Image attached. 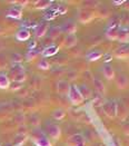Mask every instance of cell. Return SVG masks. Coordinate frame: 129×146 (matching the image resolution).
<instances>
[{"mask_svg": "<svg viewBox=\"0 0 129 146\" xmlns=\"http://www.w3.org/2000/svg\"><path fill=\"white\" fill-rule=\"evenodd\" d=\"M68 96L70 102L73 105H80L82 102H83V97L81 96L79 89H78V86L76 85H71L69 87V92H68Z\"/></svg>", "mask_w": 129, "mask_h": 146, "instance_id": "cell-1", "label": "cell"}, {"mask_svg": "<svg viewBox=\"0 0 129 146\" xmlns=\"http://www.w3.org/2000/svg\"><path fill=\"white\" fill-rule=\"evenodd\" d=\"M105 114L109 117H115L118 113V104L116 100H107L103 105Z\"/></svg>", "mask_w": 129, "mask_h": 146, "instance_id": "cell-2", "label": "cell"}, {"mask_svg": "<svg viewBox=\"0 0 129 146\" xmlns=\"http://www.w3.org/2000/svg\"><path fill=\"white\" fill-rule=\"evenodd\" d=\"M34 138H35V143L37 146H52L50 141L46 137V135L40 131H35L34 132Z\"/></svg>", "mask_w": 129, "mask_h": 146, "instance_id": "cell-3", "label": "cell"}, {"mask_svg": "<svg viewBox=\"0 0 129 146\" xmlns=\"http://www.w3.org/2000/svg\"><path fill=\"white\" fill-rule=\"evenodd\" d=\"M119 23L118 21H115L112 24H110L108 26L107 30H106V36L108 37L109 39H116L117 38V33L119 30Z\"/></svg>", "mask_w": 129, "mask_h": 146, "instance_id": "cell-4", "label": "cell"}, {"mask_svg": "<svg viewBox=\"0 0 129 146\" xmlns=\"http://www.w3.org/2000/svg\"><path fill=\"white\" fill-rule=\"evenodd\" d=\"M47 131L48 134L50 135L52 138H55V139H58L59 137H60V135H61V129H60V127H59L58 125H56V124L49 123L47 125Z\"/></svg>", "mask_w": 129, "mask_h": 146, "instance_id": "cell-5", "label": "cell"}, {"mask_svg": "<svg viewBox=\"0 0 129 146\" xmlns=\"http://www.w3.org/2000/svg\"><path fill=\"white\" fill-rule=\"evenodd\" d=\"M61 30H62L64 33H67L68 35H71V34H75V33H76L77 26L75 24V21L68 20V21H66L65 24L61 26Z\"/></svg>", "mask_w": 129, "mask_h": 146, "instance_id": "cell-6", "label": "cell"}, {"mask_svg": "<svg viewBox=\"0 0 129 146\" xmlns=\"http://www.w3.org/2000/svg\"><path fill=\"white\" fill-rule=\"evenodd\" d=\"M116 39L119 40L120 42H129V36H128L127 28L120 27L117 33V38H116Z\"/></svg>", "mask_w": 129, "mask_h": 146, "instance_id": "cell-7", "label": "cell"}, {"mask_svg": "<svg viewBox=\"0 0 129 146\" xmlns=\"http://www.w3.org/2000/svg\"><path fill=\"white\" fill-rule=\"evenodd\" d=\"M103 73H104V76L109 80L115 78V70H114L112 66L109 65V64H106L105 66L103 67Z\"/></svg>", "mask_w": 129, "mask_h": 146, "instance_id": "cell-8", "label": "cell"}, {"mask_svg": "<svg viewBox=\"0 0 129 146\" xmlns=\"http://www.w3.org/2000/svg\"><path fill=\"white\" fill-rule=\"evenodd\" d=\"M16 38L18 40H20V41H26V40H28L30 38V31L28 29H26V28H21V29H19L17 31Z\"/></svg>", "mask_w": 129, "mask_h": 146, "instance_id": "cell-9", "label": "cell"}, {"mask_svg": "<svg viewBox=\"0 0 129 146\" xmlns=\"http://www.w3.org/2000/svg\"><path fill=\"white\" fill-rule=\"evenodd\" d=\"M22 16V10L18 7H13V8H10L8 12H7V17L9 18H13V19H20Z\"/></svg>", "mask_w": 129, "mask_h": 146, "instance_id": "cell-10", "label": "cell"}, {"mask_svg": "<svg viewBox=\"0 0 129 146\" xmlns=\"http://www.w3.org/2000/svg\"><path fill=\"white\" fill-rule=\"evenodd\" d=\"M48 30V25L47 24H39L37 25V27L35 28V35L38 38H41L46 35Z\"/></svg>", "mask_w": 129, "mask_h": 146, "instance_id": "cell-11", "label": "cell"}, {"mask_svg": "<svg viewBox=\"0 0 129 146\" xmlns=\"http://www.w3.org/2000/svg\"><path fill=\"white\" fill-rule=\"evenodd\" d=\"M71 144L73 146H85V141L83 137L80 134H75L71 136V138L69 139Z\"/></svg>", "mask_w": 129, "mask_h": 146, "instance_id": "cell-12", "label": "cell"}, {"mask_svg": "<svg viewBox=\"0 0 129 146\" xmlns=\"http://www.w3.org/2000/svg\"><path fill=\"white\" fill-rule=\"evenodd\" d=\"M69 87H70V85L68 84L67 80H59L58 85H57L58 92L60 93V94H62V95L68 94V92H69Z\"/></svg>", "mask_w": 129, "mask_h": 146, "instance_id": "cell-13", "label": "cell"}, {"mask_svg": "<svg viewBox=\"0 0 129 146\" xmlns=\"http://www.w3.org/2000/svg\"><path fill=\"white\" fill-rule=\"evenodd\" d=\"M58 51H59L58 46H56V45H51V46L47 47V48L42 51V56H44V57H50V56L56 55Z\"/></svg>", "mask_w": 129, "mask_h": 146, "instance_id": "cell-14", "label": "cell"}, {"mask_svg": "<svg viewBox=\"0 0 129 146\" xmlns=\"http://www.w3.org/2000/svg\"><path fill=\"white\" fill-rule=\"evenodd\" d=\"M117 86L120 89H125L127 86H129V79L125 75H119L117 77Z\"/></svg>", "mask_w": 129, "mask_h": 146, "instance_id": "cell-15", "label": "cell"}, {"mask_svg": "<svg viewBox=\"0 0 129 146\" xmlns=\"http://www.w3.org/2000/svg\"><path fill=\"white\" fill-rule=\"evenodd\" d=\"M76 44H77V37H76L75 34H71V35H67L66 36V38H65V46L67 48L73 47Z\"/></svg>", "mask_w": 129, "mask_h": 146, "instance_id": "cell-16", "label": "cell"}, {"mask_svg": "<svg viewBox=\"0 0 129 146\" xmlns=\"http://www.w3.org/2000/svg\"><path fill=\"white\" fill-rule=\"evenodd\" d=\"M94 86H95V88H96V90H97L99 94L104 95V94L106 93L105 84L103 83V80H101V79H99V78H95L94 79Z\"/></svg>", "mask_w": 129, "mask_h": 146, "instance_id": "cell-17", "label": "cell"}, {"mask_svg": "<svg viewBox=\"0 0 129 146\" xmlns=\"http://www.w3.org/2000/svg\"><path fill=\"white\" fill-rule=\"evenodd\" d=\"M10 86L9 77L3 73H0V89H7Z\"/></svg>", "mask_w": 129, "mask_h": 146, "instance_id": "cell-18", "label": "cell"}, {"mask_svg": "<svg viewBox=\"0 0 129 146\" xmlns=\"http://www.w3.org/2000/svg\"><path fill=\"white\" fill-rule=\"evenodd\" d=\"M78 89H79V92H80V94H81V96L85 98H89L91 96V90H90V88H88V86L85 85V84H82L78 87Z\"/></svg>", "mask_w": 129, "mask_h": 146, "instance_id": "cell-19", "label": "cell"}, {"mask_svg": "<svg viewBox=\"0 0 129 146\" xmlns=\"http://www.w3.org/2000/svg\"><path fill=\"white\" fill-rule=\"evenodd\" d=\"M66 116V111L62 110V108H57V110H55L52 111V117L55 118V119H62L64 117Z\"/></svg>", "mask_w": 129, "mask_h": 146, "instance_id": "cell-20", "label": "cell"}, {"mask_svg": "<svg viewBox=\"0 0 129 146\" xmlns=\"http://www.w3.org/2000/svg\"><path fill=\"white\" fill-rule=\"evenodd\" d=\"M101 56H103L101 51H93V52H90V54L87 56V59L89 61H97L98 59L101 58Z\"/></svg>", "mask_w": 129, "mask_h": 146, "instance_id": "cell-21", "label": "cell"}, {"mask_svg": "<svg viewBox=\"0 0 129 146\" xmlns=\"http://www.w3.org/2000/svg\"><path fill=\"white\" fill-rule=\"evenodd\" d=\"M51 3H52L51 1H42V0H40V1L35 2V7L37 9H47V8H49V6Z\"/></svg>", "mask_w": 129, "mask_h": 146, "instance_id": "cell-22", "label": "cell"}, {"mask_svg": "<svg viewBox=\"0 0 129 146\" xmlns=\"http://www.w3.org/2000/svg\"><path fill=\"white\" fill-rule=\"evenodd\" d=\"M12 79H13L15 83H20V84H21V83H24V80H26V73L22 72V73L18 74V75L13 76Z\"/></svg>", "mask_w": 129, "mask_h": 146, "instance_id": "cell-23", "label": "cell"}, {"mask_svg": "<svg viewBox=\"0 0 129 146\" xmlns=\"http://www.w3.org/2000/svg\"><path fill=\"white\" fill-rule=\"evenodd\" d=\"M22 72H24V68H22L20 65H15V66L11 68L12 77H13V76H16V75H18V74L22 73Z\"/></svg>", "mask_w": 129, "mask_h": 146, "instance_id": "cell-24", "label": "cell"}, {"mask_svg": "<svg viewBox=\"0 0 129 146\" xmlns=\"http://www.w3.org/2000/svg\"><path fill=\"white\" fill-rule=\"evenodd\" d=\"M49 67H50L49 62H48L47 60H45V59L40 60L39 61V64H38V68H39V69H41V70H48V69H49Z\"/></svg>", "mask_w": 129, "mask_h": 146, "instance_id": "cell-25", "label": "cell"}, {"mask_svg": "<svg viewBox=\"0 0 129 146\" xmlns=\"http://www.w3.org/2000/svg\"><path fill=\"white\" fill-rule=\"evenodd\" d=\"M12 61H13V62H16V64L21 62V56H20L19 54H17V52L12 54Z\"/></svg>", "mask_w": 129, "mask_h": 146, "instance_id": "cell-26", "label": "cell"}, {"mask_svg": "<svg viewBox=\"0 0 129 146\" xmlns=\"http://www.w3.org/2000/svg\"><path fill=\"white\" fill-rule=\"evenodd\" d=\"M36 56H37V51H36V50H30V51L27 54V59H28V60H32L34 58H36Z\"/></svg>", "mask_w": 129, "mask_h": 146, "instance_id": "cell-27", "label": "cell"}, {"mask_svg": "<svg viewBox=\"0 0 129 146\" xmlns=\"http://www.w3.org/2000/svg\"><path fill=\"white\" fill-rule=\"evenodd\" d=\"M21 87V84L20 83H12V84H10V86H9V88H11V89H13V90H16V89H19Z\"/></svg>", "mask_w": 129, "mask_h": 146, "instance_id": "cell-28", "label": "cell"}, {"mask_svg": "<svg viewBox=\"0 0 129 146\" xmlns=\"http://www.w3.org/2000/svg\"><path fill=\"white\" fill-rule=\"evenodd\" d=\"M66 11H67V8L65 6H60V7L57 8V12L58 13H65Z\"/></svg>", "mask_w": 129, "mask_h": 146, "instance_id": "cell-29", "label": "cell"}, {"mask_svg": "<svg viewBox=\"0 0 129 146\" xmlns=\"http://www.w3.org/2000/svg\"><path fill=\"white\" fill-rule=\"evenodd\" d=\"M35 46H36V41L34 40V41H31V44L29 45V48H30V50H32V48H34Z\"/></svg>", "mask_w": 129, "mask_h": 146, "instance_id": "cell-30", "label": "cell"}, {"mask_svg": "<svg viewBox=\"0 0 129 146\" xmlns=\"http://www.w3.org/2000/svg\"><path fill=\"white\" fill-rule=\"evenodd\" d=\"M109 60H111V56H110V55H107L105 58V62H108Z\"/></svg>", "mask_w": 129, "mask_h": 146, "instance_id": "cell-31", "label": "cell"}, {"mask_svg": "<svg viewBox=\"0 0 129 146\" xmlns=\"http://www.w3.org/2000/svg\"><path fill=\"white\" fill-rule=\"evenodd\" d=\"M124 2H125V1H115L114 3H115V5H121V3H124Z\"/></svg>", "mask_w": 129, "mask_h": 146, "instance_id": "cell-32", "label": "cell"}, {"mask_svg": "<svg viewBox=\"0 0 129 146\" xmlns=\"http://www.w3.org/2000/svg\"><path fill=\"white\" fill-rule=\"evenodd\" d=\"M127 9H129V1L127 2Z\"/></svg>", "mask_w": 129, "mask_h": 146, "instance_id": "cell-33", "label": "cell"}, {"mask_svg": "<svg viewBox=\"0 0 129 146\" xmlns=\"http://www.w3.org/2000/svg\"><path fill=\"white\" fill-rule=\"evenodd\" d=\"M127 31H128V36H129V27H127Z\"/></svg>", "mask_w": 129, "mask_h": 146, "instance_id": "cell-34", "label": "cell"}]
</instances>
